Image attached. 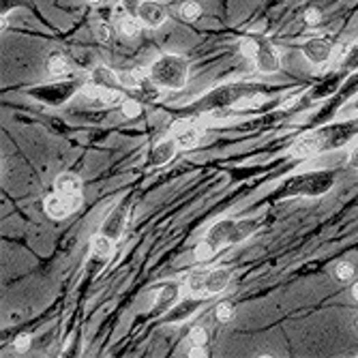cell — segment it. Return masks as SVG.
Listing matches in <instances>:
<instances>
[{"instance_id":"obj_40","label":"cell","mask_w":358,"mask_h":358,"mask_svg":"<svg viewBox=\"0 0 358 358\" xmlns=\"http://www.w3.org/2000/svg\"><path fill=\"white\" fill-rule=\"evenodd\" d=\"M356 331H358V318H356Z\"/></svg>"},{"instance_id":"obj_3","label":"cell","mask_w":358,"mask_h":358,"mask_svg":"<svg viewBox=\"0 0 358 358\" xmlns=\"http://www.w3.org/2000/svg\"><path fill=\"white\" fill-rule=\"evenodd\" d=\"M189 58L183 54H161L146 71L159 91H183L189 84Z\"/></svg>"},{"instance_id":"obj_23","label":"cell","mask_w":358,"mask_h":358,"mask_svg":"<svg viewBox=\"0 0 358 358\" xmlns=\"http://www.w3.org/2000/svg\"><path fill=\"white\" fill-rule=\"evenodd\" d=\"M116 31H118V35H121L123 39H137L140 37V31H142V22L135 15L125 13V17L118 20Z\"/></svg>"},{"instance_id":"obj_15","label":"cell","mask_w":358,"mask_h":358,"mask_svg":"<svg viewBox=\"0 0 358 358\" xmlns=\"http://www.w3.org/2000/svg\"><path fill=\"white\" fill-rule=\"evenodd\" d=\"M204 307V296H187V298H181L167 313H163L159 320L161 324H183L187 322L189 318H193L200 309Z\"/></svg>"},{"instance_id":"obj_7","label":"cell","mask_w":358,"mask_h":358,"mask_svg":"<svg viewBox=\"0 0 358 358\" xmlns=\"http://www.w3.org/2000/svg\"><path fill=\"white\" fill-rule=\"evenodd\" d=\"M241 50L255 63V69L262 75H273L281 71V54L268 37L249 35L241 41Z\"/></svg>"},{"instance_id":"obj_19","label":"cell","mask_w":358,"mask_h":358,"mask_svg":"<svg viewBox=\"0 0 358 358\" xmlns=\"http://www.w3.org/2000/svg\"><path fill=\"white\" fill-rule=\"evenodd\" d=\"M88 84H95V86H101V88H110V91H121V93H127V86L125 82L121 80L114 69H110L107 65H97L93 67V71L88 73Z\"/></svg>"},{"instance_id":"obj_16","label":"cell","mask_w":358,"mask_h":358,"mask_svg":"<svg viewBox=\"0 0 358 358\" xmlns=\"http://www.w3.org/2000/svg\"><path fill=\"white\" fill-rule=\"evenodd\" d=\"M298 50L303 52V56L307 58L309 63H313V65H324V63L331 61L335 45H333L331 39H326V37H313V39L303 41L301 45H298Z\"/></svg>"},{"instance_id":"obj_25","label":"cell","mask_w":358,"mask_h":358,"mask_svg":"<svg viewBox=\"0 0 358 358\" xmlns=\"http://www.w3.org/2000/svg\"><path fill=\"white\" fill-rule=\"evenodd\" d=\"M339 69H341L343 73H348V75L358 71V41L352 43V45L345 50V54H343V58H341V63H339Z\"/></svg>"},{"instance_id":"obj_28","label":"cell","mask_w":358,"mask_h":358,"mask_svg":"<svg viewBox=\"0 0 358 358\" xmlns=\"http://www.w3.org/2000/svg\"><path fill=\"white\" fill-rule=\"evenodd\" d=\"M354 266L350 264V262H337L335 264V268H333V275H335V279L337 281H341V283H348V281H352L354 279Z\"/></svg>"},{"instance_id":"obj_8","label":"cell","mask_w":358,"mask_h":358,"mask_svg":"<svg viewBox=\"0 0 358 358\" xmlns=\"http://www.w3.org/2000/svg\"><path fill=\"white\" fill-rule=\"evenodd\" d=\"M358 95V71L356 73H350L343 84L339 86V91L333 95V97H328L324 101V105L315 112V116L309 118V127H320V125H326V123H331L333 118Z\"/></svg>"},{"instance_id":"obj_38","label":"cell","mask_w":358,"mask_h":358,"mask_svg":"<svg viewBox=\"0 0 358 358\" xmlns=\"http://www.w3.org/2000/svg\"><path fill=\"white\" fill-rule=\"evenodd\" d=\"M350 296H352L354 301L358 303V281H354V283L350 285Z\"/></svg>"},{"instance_id":"obj_32","label":"cell","mask_w":358,"mask_h":358,"mask_svg":"<svg viewBox=\"0 0 358 358\" xmlns=\"http://www.w3.org/2000/svg\"><path fill=\"white\" fill-rule=\"evenodd\" d=\"M26 0H0V11H3V28H7V15L15 7H24Z\"/></svg>"},{"instance_id":"obj_2","label":"cell","mask_w":358,"mask_h":358,"mask_svg":"<svg viewBox=\"0 0 358 358\" xmlns=\"http://www.w3.org/2000/svg\"><path fill=\"white\" fill-rule=\"evenodd\" d=\"M358 137V121H341V123H326L307 131L292 144V157L309 159L320 153L337 151V148L350 146Z\"/></svg>"},{"instance_id":"obj_39","label":"cell","mask_w":358,"mask_h":358,"mask_svg":"<svg viewBox=\"0 0 358 358\" xmlns=\"http://www.w3.org/2000/svg\"><path fill=\"white\" fill-rule=\"evenodd\" d=\"M88 5H99V3H103V0H86Z\"/></svg>"},{"instance_id":"obj_5","label":"cell","mask_w":358,"mask_h":358,"mask_svg":"<svg viewBox=\"0 0 358 358\" xmlns=\"http://www.w3.org/2000/svg\"><path fill=\"white\" fill-rule=\"evenodd\" d=\"M86 86H88V75L86 77L84 75H67V77H56V82H45V84L28 88L26 95L47 107H63L75 95H80Z\"/></svg>"},{"instance_id":"obj_20","label":"cell","mask_w":358,"mask_h":358,"mask_svg":"<svg viewBox=\"0 0 358 358\" xmlns=\"http://www.w3.org/2000/svg\"><path fill=\"white\" fill-rule=\"evenodd\" d=\"M176 151H178V144H176V140L172 135L165 137V140H161V142H157L153 146V151H151V157H148V165H153V167L167 165L174 159Z\"/></svg>"},{"instance_id":"obj_26","label":"cell","mask_w":358,"mask_h":358,"mask_svg":"<svg viewBox=\"0 0 358 358\" xmlns=\"http://www.w3.org/2000/svg\"><path fill=\"white\" fill-rule=\"evenodd\" d=\"M178 13H181V17L185 22H197L202 17L204 9L197 0H185V3H181V7H178Z\"/></svg>"},{"instance_id":"obj_24","label":"cell","mask_w":358,"mask_h":358,"mask_svg":"<svg viewBox=\"0 0 358 358\" xmlns=\"http://www.w3.org/2000/svg\"><path fill=\"white\" fill-rule=\"evenodd\" d=\"M114 247H116V243L112 241V238L103 236L101 232L93 238V243H91L93 258H97V260H101V262H105V260H110V258H112Z\"/></svg>"},{"instance_id":"obj_4","label":"cell","mask_w":358,"mask_h":358,"mask_svg":"<svg viewBox=\"0 0 358 358\" xmlns=\"http://www.w3.org/2000/svg\"><path fill=\"white\" fill-rule=\"evenodd\" d=\"M337 183V174L333 170H311L290 176L288 181L277 189V197H320L326 195Z\"/></svg>"},{"instance_id":"obj_10","label":"cell","mask_w":358,"mask_h":358,"mask_svg":"<svg viewBox=\"0 0 358 358\" xmlns=\"http://www.w3.org/2000/svg\"><path fill=\"white\" fill-rule=\"evenodd\" d=\"M345 77H348V73H343L341 69L333 71L331 75H326L313 88H309V91L303 95V99L294 105V110H305V107H309V105H313L318 101H326L328 97H333L339 91V86L343 84Z\"/></svg>"},{"instance_id":"obj_35","label":"cell","mask_w":358,"mask_h":358,"mask_svg":"<svg viewBox=\"0 0 358 358\" xmlns=\"http://www.w3.org/2000/svg\"><path fill=\"white\" fill-rule=\"evenodd\" d=\"M121 5H123L125 13L135 15V13H137V9H140V5H142V0H121Z\"/></svg>"},{"instance_id":"obj_12","label":"cell","mask_w":358,"mask_h":358,"mask_svg":"<svg viewBox=\"0 0 358 358\" xmlns=\"http://www.w3.org/2000/svg\"><path fill=\"white\" fill-rule=\"evenodd\" d=\"M80 206H82V195H65V193L54 191L52 195L45 197L43 211L54 221H63V219L71 217L73 213H77Z\"/></svg>"},{"instance_id":"obj_34","label":"cell","mask_w":358,"mask_h":358,"mask_svg":"<svg viewBox=\"0 0 358 358\" xmlns=\"http://www.w3.org/2000/svg\"><path fill=\"white\" fill-rule=\"evenodd\" d=\"M303 20H305V24H307V26H318V24L322 22V11H320V9H315V7H311V9H307V11H305Z\"/></svg>"},{"instance_id":"obj_22","label":"cell","mask_w":358,"mask_h":358,"mask_svg":"<svg viewBox=\"0 0 358 358\" xmlns=\"http://www.w3.org/2000/svg\"><path fill=\"white\" fill-rule=\"evenodd\" d=\"M82 178L73 172H65L54 181V191L65 193V195H82Z\"/></svg>"},{"instance_id":"obj_17","label":"cell","mask_w":358,"mask_h":358,"mask_svg":"<svg viewBox=\"0 0 358 358\" xmlns=\"http://www.w3.org/2000/svg\"><path fill=\"white\" fill-rule=\"evenodd\" d=\"M82 95L86 97V101L95 105V107H114V105H121L127 97V93L121 91H110V88H101L95 84H88Z\"/></svg>"},{"instance_id":"obj_27","label":"cell","mask_w":358,"mask_h":358,"mask_svg":"<svg viewBox=\"0 0 358 358\" xmlns=\"http://www.w3.org/2000/svg\"><path fill=\"white\" fill-rule=\"evenodd\" d=\"M118 31L116 28L110 24V22H97L95 24V35H97V39L101 41V43H112L114 41V35H116Z\"/></svg>"},{"instance_id":"obj_18","label":"cell","mask_w":358,"mask_h":358,"mask_svg":"<svg viewBox=\"0 0 358 358\" xmlns=\"http://www.w3.org/2000/svg\"><path fill=\"white\" fill-rule=\"evenodd\" d=\"M135 17L146 28H159L167 20V7L163 3H159V0H142Z\"/></svg>"},{"instance_id":"obj_9","label":"cell","mask_w":358,"mask_h":358,"mask_svg":"<svg viewBox=\"0 0 358 358\" xmlns=\"http://www.w3.org/2000/svg\"><path fill=\"white\" fill-rule=\"evenodd\" d=\"M232 281V268H225V266H219L215 271H204V273H193L189 279H187V290L189 294H195V296H215V294H221Z\"/></svg>"},{"instance_id":"obj_11","label":"cell","mask_w":358,"mask_h":358,"mask_svg":"<svg viewBox=\"0 0 358 358\" xmlns=\"http://www.w3.org/2000/svg\"><path fill=\"white\" fill-rule=\"evenodd\" d=\"M129 213H131V197H123L110 211V215L105 217V221H103V225H101L99 232L103 236L112 238L114 243H118V241H121V236L125 234V230H127Z\"/></svg>"},{"instance_id":"obj_13","label":"cell","mask_w":358,"mask_h":358,"mask_svg":"<svg viewBox=\"0 0 358 358\" xmlns=\"http://www.w3.org/2000/svg\"><path fill=\"white\" fill-rule=\"evenodd\" d=\"M202 135H204V127L197 123V118H178L176 125L172 127V137L176 140L178 148H183V151L195 148Z\"/></svg>"},{"instance_id":"obj_31","label":"cell","mask_w":358,"mask_h":358,"mask_svg":"<svg viewBox=\"0 0 358 358\" xmlns=\"http://www.w3.org/2000/svg\"><path fill=\"white\" fill-rule=\"evenodd\" d=\"M208 339H211V335H208V331L204 326H193L189 331V343L191 345H197V348H206L208 345Z\"/></svg>"},{"instance_id":"obj_30","label":"cell","mask_w":358,"mask_h":358,"mask_svg":"<svg viewBox=\"0 0 358 358\" xmlns=\"http://www.w3.org/2000/svg\"><path fill=\"white\" fill-rule=\"evenodd\" d=\"M234 318H236V309H234L232 303L223 301V303L217 305V309H215V320H217V322L230 324V322H234Z\"/></svg>"},{"instance_id":"obj_21","label":"cell","mask_w":358,"mask_h":358,"mask_svg":"<svg viewBox=\"0 0 358 358\" xmlns=\"http://www.w3.org/2000/svg\"><path fill=\"white\" fill-rule=\"evenodd\" d=\"M45 71L50 77H67L73 73V65L63 52H52L45 61Z\"/></svg>"},{"instance_id":"obj_6","label":"cell","mask_w":358,"mask_h":358,"mask_svg":"<svg viewBox=\"0 0 358 358\" xmlns=\"http://www.w3.org/2000/svg\"><path fill=\"white\" fill-rule=\"evenodd\" d=\"M236 225H238V219H230V217L213 223L211 228H208V232L204 234L202 241L195 245L193 258L197 262H208L211 258H215L223 247L238 245L236 243Z\"/></svg>"},{"instance_id":"obj_1","label":"cell","mask_w":358,"mask_h":358,"mask_svg":"<svg viewBox=\"0 0 358 358\" xmlns=\"http://www.w3.org/2000/svg\"><path fill=\"white\" fill-rule=\"evenodd\" d=\"M273 91H275L273 86H266L262 82H249V80L225 82V84L215 86L213 91L204 93L197 101L178 110V118H200V116H208V114L223 116V112L234 110L238 103L258 99V97L268 95Z\"/></svg>"},{"instance_id":"obj_36","label":"cell","mask_w":358,"mask_h":358,"mask_svg":"<svg viewBox=\"0 0 358 358\" xmlns=\"http://www.w3.org/2000/svg\"><path fill=\"white\" fill-rule=\"evenodd\" d=\"M348 161H350V165L354 170H358V137L350 144V157H348Z\"/></svg>"},{"instance_id":"obj_14","label":"cell","mask_w":358,"mask_h":358,"mask_svg":"<svg viewBox=\"0 0 358 358\" xmlns=\"http://www.w3.org/2000/svg\"><path fill=\"white\" fill-rule=\"evenodd\" d=\"M183 298V283L181 281H165L157 288V296L151 309L153 318H161L163 313H167L178 301Z\"/></svg>"},{"instance_id":"obj_37","label":"cell","mask_w":358,"mask_h":358,"mask_svg":"<svg viewBox=\"0 0 358 358\" xmlns=\"http://www.w3.org/2000/svg\"><path fill=\"white\" fill-rule=\"evenodd\" d=\"M189 356H191V358H204V356H208V350H206V348L191 345V350H189Z\"/></svg>"},{"instance_id":"obj_33","label":"cell","mask_w":358,"mask_h":358,"mask_svg":"<svg viewBox=\"0 0 358 358\" xmlns=\"http://www.w3.org/2000/svg\"><path fill=\"white\" fill-rule=\"evenodd\" d=\"M13 348H15L20 354L28 352V350L33 348V337H31V335H20V337H15V343H13Z\"/></svg>"},{"instance_id":"obj_29","label":"cell","mask_w":358,"mask_h":358,"mask_svg":"<svg viewBox=\"0 0 358 358\" xmlns=\"http://www.w3.org/2000/svg\"><path fill=\"white\" fill-rule=\"evenodd\" d=\"M118 107H121L123 116L129 118V121H133V118H137L142 114V103L135 97H125V101L118 105Z\"/></svg>"}]
</instances>
